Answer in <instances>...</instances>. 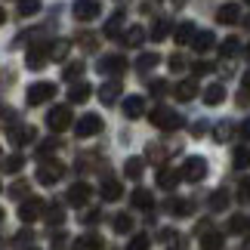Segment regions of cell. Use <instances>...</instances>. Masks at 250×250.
<instances>
[{
  "instance_id": "f5cc1de1",
  "label": "cell",
  "mask_w": 250,
  "mask_h": 250,
  "mask_svg": "<svg viewBox=\"0 0 250 250\" xmlns=\"http://www.w3.org/2000/svg\"><path fill=\"white\" fill-rule=\"evenodd\" d=\"M238 133H241V139H250V118L241 124V127H238Z\"/></svg>"
},
{
  "instance_id": "d6a6232c",
  "label": "cell",
  "mask_w": 250,
  "mask_h": 250,
  "mask_svg": "<svg viewBox=\"0 0 250 250\" xmlns=\"http://www.w3.org/2000/svg\"><path fill=\"white\" fill-rule=\"evenodd\" d=\"M111 226H114V232H118V235H127L130 229H133V216H130V213H118Z\"/></svg>"
},
{
  "instance_id": "f6af8a7d",
  "label": "cell",
  "mask_w": 250,
  "mask_h": 250,
  "mask_svg": "<svg viewBox=\"0 0 250 250\" xmlns=\"http://www.w3.org/2000/svg\"><path fill=\"white\" fill-rule=\"evenodd\" d=\"M28 191V182H16V186H9V198H25Z\"/></svg>"
},
{
  "instance_id": "44dd1931",
  "label": "cell",
  "mask_w": 250,
  "mask_h": 250,
  "mask_svg": "<svg viewBox=\"0 0 250 250\" xmlns=\"http://www.w3.org/2000/svg\"><path fill=\"white\" fill-rule=\"evenodd\" d=\"M173 93H176V99H179V102H191V99L198 96V83H195V81H182Z\"/></svg>"
},
{
  "instance_id": "ab89813d",
  "label": "cell",
  "mask_w": 250,
  "mask_h": 250,
  "mask_svg": "<svg viewBox=\"0 0 250 250\" xmlns=\"http://www.w3.org/2000/svg\"><path fill=\"white\" fill-rule=\"evenodd\" d=\"M148 247H151V238L148 235H133L130 244H127V250H148Z\"/></svg>"
},
{
  "instance_id": "7bdbcfd3",
  "label": "cell",
  "mask_w": 250,
  "mask_h": 250,
  "mask_svg": "<svg viewBox=\"0 0 250 250\" xmlns=\"http://www.w3.org/2000/svg\"><path fill=\"white\" fill-rule=\"evenodd\" d=\"M102 219V210H86V213H81V223H86V226H96Z\"/></svg>"
},
{
  "instance_id": "6125c7cd",
  "label": "cell",
  "mask_w": 250,
  "mask_h": 250,
  "mask_svg": "<svg viewBox=\"0 0 250 250\" xmlns=\"http://www.w3.org/2000/svg\"><path fill=\"white\" fill-rule=\"evenodd\" d=\"M31 250H37V247H31Z\"/></svg>"
},
{
  "instance_id": "ee69618b",
  "label": "cell",
  "mask_w": 250,
  "mask_h": 250,
  "mask_svg": "<svg viewBox=\"0 0 250 250\" xmlns=\"http://www.w3.org/2000/svg\"><path fill=\"white\" fill-rule=\"evenodd\" d=\"M56 148H59V139H50V142H41V146H37V155H50V151H56Z\"/></svg>"
},
{
  "instance_id": "681fc988",
  "label": "cell",
  "mask_w": 250,
  "mask_h": 250,
  "mask_svg": "<svg viewBox=\"0 0 250 250\" xmlns=\"http://www.w3.org/2000/svg\"><path fill=\"white\" fill-rule=\"evenodd\" d=\"M176 232H173V229H164V232H161V241H164V244H170V241H176Z\"/></svg>"
},
{
  "instance_id": "e0dca14e",
  "label": "cell",
  "mask_w": 250,
  "mask_h": 250,
  "mask_svg": "<svg viewBox=\"0 0 250 250\" xmlns=\"http://www.w3.org/2000/svg\"><path fill=\"white\" fill-rule=\"evenodd\" d=\"M191 46H195L198 53H207V50H213V46H216V37H213V31H198V34H195V41H191Z\"/></svg>"
},
{
  "instance_id": "e575fe53",
  "label": "cell",
  "mask_w": 250,
  "mask_h": 250,
  "mask_svg": "<svg viewBox=\"0 0 250 250\" xmlns=\"http://www.w3.org/2000/svg\"><path fill=\"white\" fill-rule=\"evenodd\" d=\"M167 210H170L173 216H188L191 204H188V201H176V198H170V201H167Z\"/></svg>"
},
{
  "instance_id": "6f0895ef",
  "label": "cell",
  "mask_w": 250,
  "mask_h": 250,
  "mask_svg": "<svg viewBox=\"0 0 250 250\" xmlns=\"http://www.w3.org/2000/svg\"><path fill=\"white\" fill-rule=\"evenodd\" d=\"M247 59H250V43H247Z\"/></svg>"
},
{
  "instance_id": "db71d44e",
  "label": "cell",
  "mask_w": 250,
  "mask_h": 250,
  "mask_svg": "<svg viewBox=\"0 0 250 250\" xmlns=\"http://www.w3.org/2000/svg\"><path fill=\"white\" fill-rule=\"evenodd\" d=\"M241 198H247V201H250V179H244V182H241Z\"/></svg>"
},
{
  "instance_id": "9a60e30c",
  "label": "cell",
  "mask_w": 250,
  "mask_h": 250,
  "mask_svg": "<svg viewBox=\"0 0 250 250\" xmlns=\"http://www.w3.org/2000/svg\"><path fill=\"white\" fill-rule=\"evenodd\" d=\"M226 102V86L223 83H210L204 90V105H223Z\"/></svg>"
},
{
  "instance_id": "4fadbf2b",
  "label": "cell",
  "mask_w": 250,
  "mask_h": 250,
  "mask_svg": "<svg viewBox=\"0 0 250 250\" xmlns=\"http://www.w3.org/2000/svg\"><path fill=\"white\" fill-rule=\"evenodd\" d=\"M238 19H241V6L238 3H226V6L216 9V22L219 25H235Z\"/></svg>"
},
{
  "instance_id": "7c38bea8",
  "label": "cell",
  "mask_w": 250,
  "mask_h": 250,
  "mask_svg": "<svg viewBox=\"0 0 250 250\" xmlns=\"http://www.w3.org/2000/svg\"><path fill=\"white\" fill-rule=\"evenodd\" d=\"M124 114H127L130 121L142 118V114H146V99H142V96H127V99H124Z\"/></svg>"
},
{
  "instance_id": "1f68e13d",
  "label": "cell",
  "mask_w": 250,
  "mask_h": 250,
  "mask_svg": "<svg viewBox=\"0 0 250 250\" xmlns=\"http://www.w3.org/2000/svg\"><path fill=\"white\" fill-rule=\"evenodd\" d=\"M158 62H161V56H158V53H142L139 59H136V68H139V71H151Z\"/></svg>"
},
{
  "instance_id": "8fae6325",
  "label": "cell",
  "mask_w": 250,
  "mask_h": 250,
  "mask_svg": "<svg viewBox=\"0 0 250 250\" xmlns=\"http://www.w3.org/2000/svg\"><path fill=\"white\" fill-rule=\"evenodd\" d=\"M90 195H93V188L86 186V182H74V186L68 188V204H74V207H83L86 201H90Z\"/></svg>"
},
{
  "instance_id": "83f0119b",
  "label": "cell",
  "mask_w": 250,
  "mask_h": 250,
  "mask_svg": "<svg viewBox=\"0 0 250 250\" xmlns=\"http://www.w3.org/2000/svg\"><path fill=\"white\" fill-rule=\"evenodd\" d=\"M238 50H241V41H238V37H226L223 46H219V56H223V59H232V56H238Z\"/></svg>"
},
{
  "instance_id": "f546056e",
  "label": "cell",
  "mask_w": 250,
  "mask_h": 250,
  "mask_svg": "<svg viewBox=\"0 0 250 250\" xmlns=\"http://www.w3.org/2000/svg\"><path fill=\"white\" fill-rule=\"evenodd\" d=\"M170 19H158L155 25H151V41H164V37L170 34Z\"/></svg>"
},
{
  "instance_id": "74e56055",
  "label": "cell",
  "mask_w": 250,
  "mask_h": 250,
  "mask_svg": "<svg viewBox=\"0 0 250 250\" xmlns=\"http://www.w3.org/2000/svg\"><path fill=\"white\" fill-rule=\"evenodd\" d=\"M121 25H124V13H114V16L108 19V25H105V34H108V37H118Z\"/></svg>"
},
{
  "instance_id": "7a4b0ae2",
  "label": "cell",
  "mask_w": 250,
  "mask_h": 250,
  "mask_svg": "<svg viewBox=\"0 0 250 250\" xmlns=\"http://www.w3.org/2000/svg\"><path fill=\"white\" fill-rule=\"evenodd\" d=\"M179 176L186 179V182H201V179L207 176V161H204V158H198V155H195V158H188L186 164L179 167Z\"/></svg>"
},
{
  "instance_id": "603a6c76",
  "label": "cell",
  "mask_w": 250,
  "mask_h": 250,
  "mask_svg": "<svg viewBox=\"0 0 250 250\" xmlns=\"http://www.w3.org/2000/svg\"><path fill=\"white\" fill-rule=\"evenodd\" d=\"M179 179H182L179 170H170V167H161V170H158V186H161V188H173Z\"/></svg>"
},
{
  "instance_id": "ac0fdd59",
  "label": "cell",
  "mask_w": 250,
  "mask_h": 250,
  "mask_svg": "<svg viewBox=\"0 0 250 250\" xmlns=\"http://www.w3.org/2000/svg\"><path fill=\"white\" fill-rule=\"evenodd\" d=\"M195 34H198V28H195V25H191V22H182V25H176V34H173V37H176V43H179V46H186V43L195 41Z\"/></svg>"
},
{
  "instance_id": "5bb4252c",
  "label": "cell",
  "mask_w": 250,
  "mask_h": 250,
  "mask_svg": "<svg viewBox=\"0 0 250 250\" xmlns=\"http://www.w3.org/2000/svg\"><path fill=\"white\" fill-rule=\"evenodd\" d=\"M99 99H102L105 105L118 102V99H121V83H118V81H108V83H102V86H99Z\"/></svg>"
},
{
  "instance_id": "2e32d148",
  "label": "cell",
  "mask_w": 250,
  "mask_h": 250,
  "mask_svg": "<svg viewBox=\"0 0 250 250\" xmlns=\"http://www.w3.org/2000/svg\"><path fill=\"white\" fill-rule=\"evenodd\" d=\"M133 207L136 210H151L155 207V195H151L148 188H136L133 191Z\"/></svg>"
},
{
  "instance_id": "f907efd6",
  "label": "cell",
  "mask_w": 250,
  "mask_h": 250,
  "mask_svg": "<svg viewBox=\"0 0 250 250\" xmlns=\"http://www.w3.org/2000/svg\"><path fill=\"white\" fill-rule=\"evenodd\" d=\"M207 71H213L210 62H195V74H207Z\"/></svg>"
},
{
  "instance_id": "ba28073f",
  "label": "cell",
  "mask_w": 250,
  "mask_h": 250,
  "mask_svg": "<svg viewBox=\"0 0 250 250\" xmlns=\"http://www.w3.org/2000/svg\"><path fill=\"white\" fill-rule=\"evenodd\" d=\"M43 210H46V204L41 198H28V201H22V207H19V219H22V223H34V219L43 216Z\"/></svg>"
},
{
  "instance_id": "7dc6e473",
  "label": "cell",
  "mask_w": 250,
  "mask_h": 250,
  "mask_svg": "<svg viewBox=\"0 0 250 250\" xmlns=\"http://www.w3.org/2000/svg\"><path fill=\"white\" fill-rule=\"evenodd\" d=\"M148 90H151V96H164L167 93V81H151Z\"/></svg>"
},
{
  "instance_id": "f1b7e54d",
  "label": "cell",
  "mask_w": 250,
  "mask_h": 250,
  "mask_svg": "<svg viewBox=\"0 0 250 250\" xmlns=\"http://www.w3.org/2000/svg\"><path fill=\"white\" fill-rule=\"evenodd\" d=\"M226 207H229V191L226 188H216L213 195H210V210H216V213H219V210H226Z\"/></svg>"
},
{
  "instance_id": "b9f144b4",
  "label": "cell",
  "mask_w": 250,
  "mask_h": 250,
  "mask_svg": "<svg viewBox=\"0 0 250 250\" xmlns=\"http://www.w3.org/2000/svg\"><path fill=\"white\" fill-rule=\"evenodd\" d=\"M229 133H232V124L223 121V124H216V130H213V139L216 142H229Z\"/></svg>"
},
{
  "instance_id": "94428289",
  "label": "cell",
  "mask_w": 250,
  "mask_h": 250,
  "mask_svg": "<svg viewBox=\"0 0 250 250\" xmlns=\"http://www.w3.org/2000/svg\"><path fill=\"white\" fill-rule=\"evenodd\" d=\"M0 191H3V186H0Z\"/></svg>"
},
{
  "instance_id": "4316f807",
  "label": "cell",
  "mask_w": 250,
  "mask_h": 250,
  "mask_svg": "<svg viewBox=\"0 0 250 250\" xmlns=\"http://www.w3.org/2000/svg\"><path fill=\"white\" fill-rule=\"evenodd\" d=\"M142 41H146V28H139V25L127 28V34H124V43L127 46H139Z\"/></svg>"
},
{
  "instance_id": "30bf717a",
  "label": "cell",
  "mask_w": 250,
  "mask_h": 250,
  "mask_svg": "<svg viewBox=\"0 0 250 250\" xmlns=\"http://www.w3.org/2000/svg\"><path fill=\"white\" fill-rule=\"evenodd\" d=\"M96 68L102 74H124L127 71V59H124V56H102Z\"/></svg>"
},
{
  "instance_id": "c3c4849f",
  "label": "cell",
  "mask_w": 250,
  "mask_h": 250,
  "mask_svg": "<svg viewBox=\"0 0 250 250\" xmlns=\"http://www.w3.org/2000/svg\"><path fill=\"white\" fill-rule=\"evenodd\" d=\"M229 229H232V232H244V229H247V219H244V216H232Z\"/></svg>"
},
{
  "instance_id": "91938a15",
  "label": "cell",
  "mask_w": 250,
  "mask_h": 250,
  "mask_svg": "<svg viewBox=\"0 0 250 250\" xmlns=\"http://www.w3.org/2000/svg\"><path fill=\"white\" fill-rule=\"evenodd\" d=\"M0 158H3V151H0Z\"/></svg>"
},
{
  "instance_id": "816d5d0a",
  "label": "cell",
  "mask_w": 250,
  "mask_h": 250,
  "mask_svg": "<svg viewBox=\"0 0 250 250\" xmlns=\"http://www.w3.org/2000/svg\"><path fill=\"white\" fill-rule=\"evenodd\" d=\"M65 238H68V235H56L53 238V250H65Z\"/></svg>"
},
{
  "instance_id": "5b68a950",
  "label": "cell",
  "mask_w": 250,
  "mask_h": 250,
  "mask_svg": "<svg viewBox=\"0 0 250 250\" xmlns=\"http://www.w3.org/2000/svg\"><path fill=\"white\" fill-rule=\"evenodd\" d=\"M46 62H50V43H46V41H41V43H34L31 50H28V59H25V65H28L31 71H41Z\"/></svg>"
},
{
  "instance_id": "9f6ffc18",
  "label": "cell",
  "mask_w": 250,
  "mask_h": 250,
  "mask_svg": "<svg viewBox=\"0 0 250 250\" xmlns=\"http://www.w3.org/2000/svg\"><path fill=\"white\" fill-rule=\"evenodd\" d=\"M3 19H6V13H3V9H0V25H3Z\"/></svg>"
},
{
  "instance_id": "9c48e42d",
  "label": "cell",
  "mask_w": 250,
  "mask_h": 250,
  "mask_svg": "<svg viewBox=\"0 0 250 250\" xmlns=\"http://www.w3.org/2000/svg\"><path fill=\"white\" fill-rule=\"evenodd\" d=\"M62 167H59V161H46V164H41V170H37V182L41 186H53V182H59L62 176Z\"/></svg>"
},
{
  "instance_id": "52a82bcc",
  "label": "cell",
  "mask_w": 250,
  "mask_h": 250,
  "mask_svg": "<svg viewBox=\"0 0 250 250\" xmlns=\"http://www.w3.org/2000/svg\"><path fill=\"white\" fill-rule=\"evenodd\" d=\"M102 118L99 114H83V118L74 124V133H78L81 139H90V136H96V133H102Z\"/></svg>"
},
{
  "instance_id": "bcb514c9",
  "label": "cell",
  "mask_w": 250,
  "mask_h": 250,
  "mask_svg": "<svg viewBox=\"0 0 250 250\" xmlns=\"http://www.w3.org/2000/svg\"><path fill=\"white\" fill-rule=\"evenodd\" d=\"M186 65H188V62L182 59L179 53H176V56H170V71H182V68H186Z\"/></svg>"
},
{
  "instance_id": "836d02e7",
  "label": "cell",
  "mask_w": 250,
  "mask_h": 250,
  "mask_svg": "<svg viewBox=\"0 0 250 250\" xmlns=\"http://www.w3.org/2000/svg\"><path fill=\"white\" fill-rule=\"evenodd\" d=\"M78 78H83V62H68L62 71V81H78Z\"/></svg>"
},
{
  "instance_id": "680465c9",
  "label": "cell",
  "mask_w": 250,
  "mask_h": 250,
  "mask_svg": "<svg viewBox=\"0 0 250 250\" xmlns=\"http://www.w3.org/2000/svg\"><path fill=\"white\" fill-rule=\"evenodd\" d=\"M0 219H3V210H0Z\"/></svg>"
},
{
  "instance_id": "cb8c5ba5",
  "label": "cell",
  "mask_w": 250,
  "mask_h": 250,
  "mask_svg": "<svg viewBox=\"0 0 250 250\" xmlns=\"http://www.w3.org/2000/svg\"><path fill=\"white\" fill-rule=\"evenodd\" d=\"M71 250H102V238L99 235H83L71 244Z\"/></svg>"
},
{
  "instance_id": "8d00e7d4",
  "label": "cell",
  "mask_w": 250,
  "mask_h": 250,
  "mask_svg": "<svg viewBox=\"0 0 250 250\" xmlns=\"http://www.w3.org/2000/svg\"><path fill=\"white\" fill-rule=\"evenodd\" d=\"M62 219H65V210H62L59 201H53V204H50V213H46V223L56 226V223H62Z\"/></svg>"
},
{
  "instance_id": "d590c367",
  "label": "cell",
  "mask_w": 250,
  "mask_h": 250,
  "mask_svg": "<svg viewBox=\"0 0 250 250\" xmlns=\"http://www.w3.org/2000/svg\"><path fill=\"white\" fill-rule=\"evenodd\" d=\"M41 13V0H19V16H37Z\"/></svg>"
},
{
  "instance_id": "7402d4cb",
  "label": "cell",
  "mask_w": 250,
  "mask_h": 250,
  "mask_svg": "<svg viewBox=\"0 0 250 250\" xmlns=\"http://www.w3.org/2000/svg\"><path fill=\"white\" fill-rule=\"evenodd\" d=\"M121 195H124V186L118 179H105L102 182V198L105 201H121Z\"/></svg>"
},
{
  "instance_id": "f35d334b",
  "label": "cell",
  "mask_w": 250,
  "mask_h": 250,
  "mask_svg": "<svg viewBox=\"0 0 250 250\" xmlns=\"http://www.w3.org/2000/svg\"><path fill=\"white\" fill-rule=\"evenodd\" d=\"M232 161H235V167H238V170L250 167V148H244V146H241V148H235V158H232Z\"/></svg>"
},
{
  "instance_id": "484cf974",
  "label": "cell",
  "mask_w": 250,
  "mask_h": 250,
  "mask_svg": "<svg viewBox=\"0 0 250 250\" xmlns=\"http://www.w3.org/2000/svg\"><path fill=\"white\" fill-rule=\"evenodd\" d=\"M223 244H226V241H223V235L213 232V229L201 235V247H204V250H223Z\"/></svg>"
},
{
  "instance_id": "4dcf8cb0",
  "label": "cell",
  "mask_w": 250,
  "mask_h": 250,
  "mask_svg": "<svg viewBox=\"0 0 250 250\" xmlns=\"http://www.w3.org/2000/svg\"><path fill=\"white\" fill-rule=\"evenodd\" d=\"M3 173H22V167H25V158L22 155H9V158H3Z\"/></svg>"
},
{
  "instance_id": "8992f818",
  "label": "cell",
  "mask_w": 250,
  "mask_h": 250,
  "mask_svg": "<svg viewBox=\"0 0 250 250\" xmlns=\"http://www.w3.org/2000/svg\"><path fill=\"white\" fill-rule=\"evenodd\" d=\"M46 127H50L53 133H62L71 127V108L68 105H59V108H53L50 114H46Z\"/></svg>"
},
{
  "instance_id": "6da1fadb",
  "label": "cell",
  "mask_w": 250,
  "mask_h": 250,
  "mask_svg": "<svg viewBox=\"0 0 250 250\" xmlns=\"http://www.w3.org/2000/svg\"><path fill=\"white\" fill-rule=\"evenodd\" d=\"M151 124H155L158 130L173 133V130H179V127H182V114H176L173 108H167V105H158V108L151 111Z\"/></svg>"
},
{
  "instance_id": "11a10c76",
  "label": "cell",
  "mask_w": 250,
  "mask_h": 250,
  "mask_svg": "<svg viewBox=\"0 0 250 250\" xmlns=\"http://www.w3.org/2000/svg\"><path fill=\"white\" fill-rule=\"evenodd\" d=\"M28 238H31V235H28V232H19V235L13 238V244H25V241H28Z\"/></svg>"
},
{
  "instance_id": "3957f363",
  "label": "cell",
  "mask_w": 250,
  "mask_h": 250,
  "mask_svg": "<svg viewBox=\"0 0 250 250\" xmlns=\"http://www.w3.org/2000/svg\"><path fill=\"white\" fill-rule=\"evenodd\" d=\"M53 96H56V83H50V81H41V83L28 86V105H43V102H50Z\"/></svg>"
},
{
  "instance_id": "be15d7a7",
  "label": "cell",
  "mask_w": 250,
  "mask_h": 250,
  "mask_svg": "<svg viewBox=\"0 0 250 250\" xmlns=\"http://www.w3.org/2000/svg\"><path fill=\"white\" fill-rule=\"evenodd\" d=\"M247 3H250V0H247Z\"/></svg>"
},
{
  "instance_id": "60d3db41",
  "label": "cell",
  "mask_w": 250,
  "mask_h": 250,
  "mask_svg": "<svg viewBox=\"0 0 250 250\" xmlns=\"http://www.w3.org/2000/svg\"><path fill=\"white\" fill-rule=\"evenodd\" d=\"M68 41H59V43H50V59H65L68 56Z\"/></svg>"
},
{
  "instance_id": "d4e9b609",
  "label": "cell",
  "mask_w": 250,
  "mask_h": 250,
  "mask_svg": "<svg viewBox=\"0 0 250 250\" xmlns=\"http://www.w3.org/2000/svg\"><path fill=\"white\" fill-rule=\"evenodd\" d=\"M9 139H13L16 146H25V142L37 139V130H34V127H16L13 133H9Z\"/></svg>"
},
{
  "instance_id": "d6986e66",
  "label": "cell",
  "mask_w": 250,
  "mask_h": 250,
  "mask_svg": "<svg viewBox=\"0 0 250 250\" xmlns=\"http://www.w3.org/2000/svg\"><path fill=\"white\" fill-rule=\"evenodd\" d=\"M93 96V86L90 83H74L71 90H68V102H74V105H81V102H86Z\"/></svg>"
},
{
  "instance_id": "277c9868",
  "label": "cell",
  "mask_w": 250,
  "mask_h": 250,
  "mask_svg": "<svg viewBox=\"0 0 250 250\" xmlns=\"http://www.w3.org/2000/svg\"><path fill=\"white\" fill-rule=\"evenodd\" d=\"M71 13H74L78 22H93V19L102 16V6H99V0H74Z\"/></svg>"
},
{
  "instance_id": "ffe728a7",
  "label": "cell",
  "mask_w": 250,
  "mask_h": 250,
  "mask_svg": "<svg viewBox=\"0 0 250 250\" xmlns=\"http://www.w3.org/2000/svg\"><path fill=\"white\" fill-rule=\"evenodd\" d=\"M142 170H146V161H142V158H127V161H124V176H127V179H139Z\"/></svg>"
}]
</instances>
